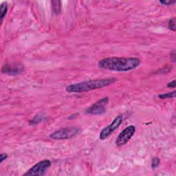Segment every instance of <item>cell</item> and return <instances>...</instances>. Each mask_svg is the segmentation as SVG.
Wrapping results in <instances>:
<instances>
[{
  "mask_svg": "<svg viewBox=\"0 0 176 176\" xmlns=\"http://www.w3.org/2000/svg\"><path fill=\"white\" fill-rule=\"evenodd\" d=\"M8 11V6L6 3H3L0 7V13H1V22L2 23Z\"/></svg>",
  "mask_w": 176,
  "mask_h": 176,
  "instance_id": "30bf717a",
  "label": "cell"
},
{
  "mask_svg": "<svg viewBox=\"0 0 176 176\" xmlns=\"http://www.w3.org/2000/svg\"><path fill=\"white\" fill-rule=\"evenodd\" d=\"M80 132V129L77 127H67L59 129L52 133L50 138L54 140H66L75 137Z\"/></svg>",
  "mask_w": 176,
  "mask_h": 176,
  "instance_id": "3957f363",
  "label": "cell"
},
{
  "mask_svg": "<svg viewBox=\"0 0 176 176\" xmlns=\"http://www.w3.org/2000/svg\"><path fill=\"white\" fill-rule=\"evenodd\" d=\"M141 60L136 57H108L101 59L98 63L100 68L115 72H127L136 68Z\"/></svg>",
  "mask_w": 176,
  "mask_h": 176,
  "instance_id": "6da1fadb",
  "label": "cell"
},
{
  "mask_svg": "<svg viewBox=\"0 0 176 176\" xmlns=\"http://www.w3.org/2000/svg\"><path fill=\"white\" fill-rule=\"evenodd\" d=\"M175 85H176V81H175V80H173V81L169 82V83L167 84V87H168L175 88Z\"/></svg>",
  "mask_w": 176,
  "mask_h": 176,
  "instance_id": "e0dca14e",
  "label": "cell"
},
{
  "mask_svg": "<svg viewBox=\"0 0 176 176\" xmlns=\"http://www.w3.org/2000/svg\"><path fill=\"white\" fill-rule=\"evenodd\" d=\"M8 158L7 154L6 153H1L0 154V163H2L5 160Z\"/></svg>",
  "mask_w": 176,
  "mask_h": 176,
  "instance_id": "2e32d148",
  "label": "cell"
},
{
  "mask_svg": "<svg viewBox=\"0 0 176 176\" xmlns=\"http://www.w3.org/2000/svg\"><path fill=\"white\" fill-rule=\"evenodd\" d=\"M115 81L114 79H101L89 80L71 84L66 87V91L69 93H81L95 89H101L104 87L111 85Z\"/></svg>",
  "mask_w": 176,
  "mask_h": 176,
  "instance_id": "7a4b0ae2",
  "label": "cell"
},
{
  "mask_svg": "<svg viewBox=\"0 0 176 176\" xmlns=\"http://www.w3.org/2000/svg\"><path fill=\"white\" fill-rule=\"evenodd\" d=\"M160 158H158V157H154L151 160V168L153 169H155V168L158 167L160 165Z\"/></svg>",
  "mask_w": 176,
  "mask_h": 176,
  "instance_id": "7c38bea8",
  "label": "cell"
},
{
  "mask_svg": "<svg viewBox=\"0 0 176 176\" xmlns=\"http://www.w3.org/2000/svg\"><path fill=\"white\" fill-rule=\"evenodd\" d=\"M168 28L171 31L175 32L176 31V26H175V18H173L169 20V23H168Z\"/></svg>",
  "mask_w": 176,
  "mask_h": 176,
  "instance_id": "4fadbf2b",
  "label": "cell"
},
{
  "mask_svg": "<svg viewBox=\"0 0 176 176\" xmlns=\"http://www.w3.org/2000/svg\"><path fill=\"white\" fill-rule=\"evenodd\" d=\"M109 103V98L105 97L96 102L86 110V113L92 115H102L106 111V107Z\"/></svg>",
  "mask_w": 176,
  "mask_h": 176,
  "instance_id": "5b68a950",
  "label": "cell"
},
{
  "mask_svg": "<svg viewBox=\"0 0 176 176\" xmlns=\"http://www.w3.org/2000/svg\"><path fill=\"white\" fill-rule=\"evenodd\" d=\"M136 132V127L133 125H130L125 128L120 134L118 136L116 140V144L117 146H123L129 142Z\"/></svg>",
  "mask_w": 176,
  "mask_h": 176,
  "instance_id": "52a82bcc",
  "label": "cell"
},
{
  "mask_svg": "<svg viewBox=\"0 0 176 176\" xmlns=\"http://www.w3.org/2000/svg\"><path fill=\"white\" fill-rule=\"evenodd\" d=\"M23 70V65L11 66L10 65H6L2 68V72L9 74V75H17L21 73Z\"/></svg>",
  "mask_w": 176,
  "mask_h": 176,
  "instance_id": "ba28073f",
  "label": "cell"
},
{
  "mask_svg": "<svg viewBox=\"0 0 176 176\" xmlns=\"http://www.w3.org/2000/svg\"><path fill=\"white\" fill-rule=\"evenodd\" d=\"M123 116L122 115H119L116 118V119L114 120L110 125H107V127H105V128H103L102 129V131H101V133H100L99 136V138L101 140V141H103V140L107 139L108 137L110 135H111L113 133V132L116 130L119 127V126L121 125L122 123H123Z\"/></svg>",
  "mask_w": 176,
  "mask_h": 176,
  "instance_id": "8992f818",
  "label": "cell"
},
{
  "mask_svg": "<svg viewBox=\"0 0 176 176\" xmlns=\"http://www.w3.org/2000/svg\"><path fill=\"white\" fill-rule=\"evenodd\" d=\"M176 1L175 0H161L160 1V3L164 6H171L175 4Z\"/></svg>",
  "mask_w": 176,
  "mask_h": 176,
  "instance_id": "9a60e30c",
  "label": "cell"
},
{
  "mask_svg": "<svg viewBox=\"0 0 176 176\" xmlns=\"http://www.w3.org/2000/svg\"><path fill=\"white\" fill-rule=\"evenodd\" d=\"M51 162L49 160H44L40 161L32 167L23 175L28 176H40L43 175L46 170L50 167Z\"/></svg>",
  "mask_w": 176,
  "mask_h": 176,
  "instance_id": "277c9868",
  "label": "cell"
},
{
  "mask_svg": "<svg viewBox=\"0 0 176 176\" xmlns=\"http://www.w3.org/2000/svg\"><path fill=\"white\" fill-rule=\"evenodd\" d=\"M52 4V9H53V11L54 13L59 14L61 13V1H51Z\"/></svg>",
  "mask_w": 176,
  "mask_h": 176,
  "instance_id": "9c48e42d",
  "label": "cell"
},
{
  "mask_svg": "<svg viewBox=\"0 0 176 176\" xmlns=\"http://www.w3.org/2000/svg\"><path fill=\"white\" fill-rule=\"evenodd\" d=\"M171 59L173 60V62L175 61V50H173L171 53Z\"/></svg>",
  "mask_w": 176,
  "mask_h": 176,
  "instance_id": "ac0fdd59",
  "label": "cell"
},
{
  "mask_svg": "<svg viewBox=\"0 0 176 176\" xmlns=\"http://www.w3.org/2000/svg\"><path fill=\"white\" fill-rule=\"evenodd\" d=\"M42 119H42V116L41 115H37L35 118H34L33 121L30 122V124H31V125H35V124H37L39 123V122H41L42 121Z\"/></svg>",
  "mask_w": 176,
  "mask_h": 176,
  "instance_id": "5bb4252c",
  "label": "cell"
},
{
  "mask_svg": "<svg viewBox=\"0 0 176 176\" xmlns=\"http://www.w3.org/2000/svg\"><path fill=\"white\" fill-rule=\"evenodd\" d=\"M176 92L174 90L171 92H168L165 94H161L158 96V98L160 99H173V98L175 97Z\"/></svg>",
  "mask_w": 176,
  "mask_h": 176,
  "instance_id": "8fae6325",
  "label": "cell"
}]
</instances>
